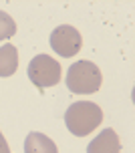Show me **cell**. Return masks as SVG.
Returning a JSON list of instances; mask_svg holds the SVG:
<instances>
[{
  "label": "cell",
  "instance_id": "cell-1",
  "mask_svg": "<svg viewBox=\"0 0 135 153\" xmlns=\"http://www.w3.org/2000/svg\"><path fill=\"white\" fill-rule=\"evenodd\" d=\"M101 121H103V111L99 105L91 103V101L73 103L65 113V125L77 137L91 135L101 125Z\"/></svg>",
  "mask_w": 135,
  "mask_h": 153
},
{
  "label": "cell",
  "instance_id": "cell-6",
  "mask_svg": "<svg viewBox=\"0 0 135 153\" xmlns=\"http://www.w3.org/2000/svg\"><path fill=\"white\" fill-rule=\"evenodd\" d=\"M24 153H59L54 141L43 133H28L24 141Z\"/></svg>",
  "mask_w": 135,
  "mask_h": 153
},
{
  "label": "cell",
  "instance_id": "cell-8",
  "mask_svg": "<svg viewBox=\"0 0 135 153\" xmlns=\"http://www.w3.org/2000/svg\"><path fill=\"white\" fill-rule=\"evenodd\" d=\"M16 32V22L14 18L4 12V10H0V40H8V38H12Z\"/></svg>",
  "mask_w": 135,
  "mask_h": 153
},
{
  "label": "cell",
  "instance_id": "cell-4",
  "mask_svg": "<svg viewBox=\"0 0 135 153\" xmlns=\"http://www.w3.org/2000/svg\"><path fill=\"white\" fill-rule=\"evenodd\" d=\"M51 46L60 56H75L83 46V36L71 24H60L51 34Z\"/></svg>",
  "mask_w": 135,
  "mask_h": 153
},
{
  "label": "cell",
  "instance_id": "cell-9",
  "mask_svg": "<svg viewBox=\"0 0 135 153\" xmlns=\"http://www.w3.org/2000/svg\"><path fill=\"white\" fill-rule=\"evenodd\" d=\"M0 153H10L6 139H4V135H2V131H0Z\"/></svg>",
  "mask_w": 135,
  "mask_h": 153
},
{
  "label": "cell",
  "instance_id": "cell-3",
  "mask_svg": "<svg viewBox=\"0 0 135 153\" xmlns=\"http://www.w3.org/2000/svg\"><path fill=\"white\" fill-rule=\"evenodd\" d=\"M60 65L48 54H37L28 65V79L37 89L54 87L60 81Z\"/></svg>",
  "mask_w": 135,
  "mask_h": 153
},
{
  "label": "cell",
  "instance_id": "cell-7",
  "mask_svg": "<svg viewBox=\"0 0 135 153\" xmlns=\"http://www.w3.org/2000/svg\"><path fill=\"white\" fill-rule=\"evenodd\" d=\"M18 69V51L14 45L0 46V76H10Z\"/></svg>",
  "mask_w": 135,
  "mask_h": 153
},
{
  "label": "cell",
  "instance_id": "cell-5",
  "mask_svg": "<svg viewBox=\"0 0 135 153\" xmlns=\"http://www.w3.org/2000/svg\"><path fill=\"white\" fill-rule=\"evenodd\" d=\"M87 153H121V141L113 129L101 131L87 147Z\"/></svg>",
  "mask_w": 135,
  "mask_h": 153
},
{
  "label": "cell",
  "instance_id": "cell-2",
  "mask_svg": "<svg viewBox=\"0 0 135 153\" xmlns=\"http://www.w3.org/2000/svg\"><path fill=\"white\" fill-rule=\"evenodd\" d=\"M101 83H103L101 69L91 61H79L71 65L67 71V87L71 93L91 95L101 89Z\"/></svg>",
  "mask_w": 135,
  "mask_h": 153
}]
</instances>
